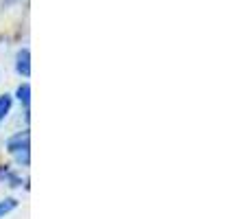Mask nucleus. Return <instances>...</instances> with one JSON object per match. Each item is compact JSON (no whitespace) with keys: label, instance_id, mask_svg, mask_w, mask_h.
Listing matches in <instances>:
<instances>
[{"label":"nucleus","instance_id":"4","mask_svg":"<svg viewBox=\"0 0 249 219\" xmlns=\"http://www.w3.org/2000/svg\"><path fill=\"white\" fill-rule=\"evenodd\" d=\"M9 110H11V97L2 95L0 97V120H4V116L9 114Z\"/></svg>","mask_w":249,"mask_h":219},{"label":"nucleus","instance_id":"5","mask_svg":"<svg viewBox=\"0 0 249 219\" xmlns=\"http://www.w3.org/2000/svg\"><path fill=\"white\" fill-rule=\"evenodd\" d=\"M16 206H18L16 199H11V198H9V199H2V202H0V217L9 215V213H11Z\"/></svg>","mask_w":249,"mask_h":219},{"label":"nucleus","instance_id":"3","mask_svg":"<svg viewBox=\"0 0 249 219\" xmlns=\"http://www.w3.org/2000/svg\"><path fill=\"white\" fill-rule=\"evenodd\" d=\"M18 99L22 101L24 108H29V101H31V86L29 83H22V86L18 88Z\"/></svg>","mask_w":249,"mask_h":219},{"label":"nucleus","instance_id":"2","mask_svg":"<svg viewBox=\"0 0 249 219\" xmlns=\"http://www.w3.org/2000/svg\"><path fill=\"white\" fill-rule=\"evenodd\" d=\"M16 68H18V73H20L22 77H29V75H31V53L26 51V48H22V51L18 53Z\"/></svg>","mask_w":249,"mask_h":219},{"label":"nucleus","instance_id":"1","mask_svg":"<svg viewBox=\"0 0 249 219\" xmlns=\"http://www.w3.org/2000/svg\"><path fill=\"white\" fill-rule=\"evenodd\" d=\"M29 132H20V134H16L13 138H9V142H7V149L11 151L13 156H16V160L20 164H29Z\"/></svg>","mask_w":249,"mask_h":219}]
</instances>
